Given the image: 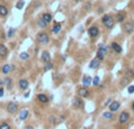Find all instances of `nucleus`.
<instances>
[{
	"label": "nucleus",
	"mask_w": 134,
	"mask_h": 129,
	"mask_svg": "<svg viewBox=\"0 0 134 129\" xmlns=\"http://www.w3.org/2000/svg\"><path fill=\"white\" fill-rule=\"evenodd\" d=\"M25 129H34V128H33V127L32 126H27V127H26V128Z\"/></svg>",
	"instance_id": "obj_37"
},
{
	"label": "nucleus",
	"mask_w": 134,
	"mask_h": 129,
	"mask_svg": "<svg viewBox=\"0 0 134 129\" xmlns=\"http://www.w3.org/2000/svg\"><path fill=\"white\" fill-rule=\"evenodd\" d=\"M5 84H6V86H7V88L11 89V88H12V79H10V78L6 79V80H5Z\"/></svg>",
	"instance_id": "obj_31"
},
{
	"label": "nucleus",
	"mask_w": 134,
	"mask_h": 129,
	"mask_svg": "<svg viewBox=\"0 0 134 129\" xmlns=\"http://www.w3.org/2000/svg\"><path fill=\"white\" fill-rule=\"evenodd\" d=\"M108 108H109V111H112V113L118 111L119 110V108H120V102L119 101H112L111 103H109Z\"/></svg>",
	"instance_id": "obj_10"
},
{
	"label": "nucleus",
	"mask_w": 134,
	"mask_h": 129,
	"mask_svg": "<svg viewBox=\"0 0 134 129\" xmlns=\"http://www.w3.org/2000/svg\"><path fill=\"white\" fill-rule=\"evenodd\" d=\"M8 55V49L7 47H6L5 45H3V43H0V58H6V56Z\"/></svg>",
	"instance_id": "obj_12"
},
{
	"label": "nucleus",
	"mask_w": 134,
	"mask_h": 129,
	"mask_svg": "<svg viewBox=\"0 0 134 129\" xmlns=\"http://www.w3.org/2000/svg\"><path fill=\"white\" fill-rule=\"evenodd\" d=\"M24 6H25V1L24 0H19L18 3H17V5H15V7L18 8V10H23Z\"/></svg>",
	"instance_id": "obj_28"
},
{
	"label": "nucleus",
	"mask_w": 134,
	"mask_h": 129,
	"mask_svg": "<svg viewBox=\"0 0 134 129\" xmlns=\"http://www.w3.org/2000/svg\"><path fill=\"white\" fill-rule=\"evenodd\" d=\"M119 129H127V128H119Z\"/></svg>",
	"instance_id": "obj_42"
},
{
	"label": "nucleus",
	"mask_w": 134,
	"mask_h": 129,
	"mask_svg": "<svg viewBox=\"0 0 134 129\" xmlns=\"http://www.w3.org/2000/svg\"><path fill=\"white\" fill-rule=\"evenodd\" d=\"M125 74H126V75H125V76H126V78H128L129 80H132V79H134V72L132 71V69H127V71H126V73H125Z\"/></svg>",
	"instance_id": "obj_25"
},
{
	"label": "nucleus",
	"mask_w": 134,
	"mask_h": 129,
	"mask_svg": "<svg viewBox=\"0 0 134 129\" xmlns=\"http://www.w3.org/2000/svg\"><path fill=\"white\" fill-rule=\"evenodd\" d=\"M20 59L21 60H28V59H30V54H28L27 52H23V53L20 54Z\"/></svg>",
	"instance_id": "obj_29"
},
{
	"label": "nucleus",
	"mask_w": 134,
	"mask_h": 129,
	"mask_svg": "<svg viewBox=\"0 0 134 129\" xmlns=\"http://www.w3.org/2000/svg\"><path fill=\"white\" fill-rule=\"evenodd\" d=\"M92 80L93 79L91 78V76H88V75H85L82 78V85H83V87H88L89 85H92Z\"/></svg>",
	"instance_id": "obj_16"
},
{
	"label": "nucleus",
	"mask_w": 134,
	"mask_h": 129,
	"mask_svg": "<svg viewBox=\"0 0 134 129\" xmlns=\"http://www.w3.org/2000/svg\"><path fill=\"white\" fill-rule=\"evenodd\" d=\"M41 61H43V62H45V63L51 61V55H50V53H48V52L44 51L43 53H41Z\"/></svg>",
	"instance_id": "obj_15"
},
{
	"label": "nucleus",
	"mask_w": 134,
	"mask_h": 129,
	"mask_svg": "<svg viewBox=\"0 0 134 129\" xmlns=\"http://www.w3.org/2000/svg\"><path fill=\"white\" fill-rule=\"evenodd\" d=\"M92 84H93L94 86H99V84H100V79H99V76H94L93 80H92Z\"/></svg>",
	"instance_id": "obj_30"
},
{
	"label": "nucleus",
	"mask_w": 134,
	"mask_h": 129,
	"mask_svg": "<svg viewBox=\"0 0 134 129\" xmlns=\"http://www.w3.org/2000/svg\"><path fill=\"white\" fill-rule=\"evenodd\" d=\"M14 33H15L14 28H10V29H8V32H7V36H8V38H13Z\"/></svg>",
	"instance_id": "obj_32"
},
{
	"label": "nucleus",
	"mask_w": 134,
	"mask_h": 129,
	"mask_svg": "<svg viewBox=\"0 0 134 129\" xmlns=\"http://www.w3.org/2000/svg\"><path fill=\"white\" fill-rule=\"evenodd\" d=\"M101 21H102V24L105 25V27L108 28V29H112V28L114 27V24H115V20H114L113 17L109 15V14L104 15L102 19H101Z\"/></svg>",
	"instance_id": "obj_1"
},
{
	"label": "nucleus",
	"mask_w": 134,
	"mask_h": 129,
	"mask_svg": "<svg viewBox=\"0 0 134 129\" xmlns=\"http://www.w3.org/2000/svg\"><path fill=\"white\" fill-rule=\"evenodd\" d=\"M18 86H19V88H20V89L25 90V89L28 88V86H30V82H28L26 79H21V80H19Z\"/></svg>",
	"instance_id": "obj_11"
},
{
	"label": "nucleus",
	"mask_w": 134,
	"mask_h": 129,
	"mask_svg": "<svg viewBox=\"0 0 134 129\" xmlns=\"http://www.w3.org/2000/svg\"><path fill=\"white\" fill-rule=\"evenodd\" d=\"M41 18H43L47 24H50L52 21V19H53V17H52L51 13H44V14L41 15Z\"/></svg>",
	"instance_id": "obj_21"
},
{
	"label": "nucleus",
	"mask_w": 134,
	"mask_h": 129,
	"mask_svg": "<svg viewBox=\"0 0 134 129\" xmlns=\"http://www.w3.org/2000/svg\"><path fill=\"white\" fill-rule=\"evenodd\" d=\"M74 3H80V1H82V0H73Z\"/></svg>",
	"instance_id": "obj_40"
},
{
	"label": "nucleus",
	"mask_w": 134,
	"mask_h": 129,
	"mask_svg": "<svg viewBox=\"0 0 134 129\" xmlns=\"http://www.w3.org/2000/svg\"><path fill=\"white\" fill-rule=\"evenodd\" d=\"M53 68V63L51 62V61H50V62H46L45 63V67H44V71L45 72H48L50 71V69H52Z\"/></svg>",
	"instance_id": "obj_27"
},
{
	"label": "nucleus",
	"mask_w": 134,
	"mask_h": 129,
	"mask_svg": "<svg viewBox=\"0 0 134 129\" xmlns=\"http://www.w3.org/2000/svg\"><path fill=\"white\" fill-rule=\"evenodd\" d=\"M37 41L40 45H47L50 42V35L46 32H40L37 34Z\"/></svg>",
	"instance_id": "obj_2"
},
{
	"label": "nucleus",
	"mask_w": 134,
	"mask_h": 129,
	"mask_svg": "<svg viewBox=\"0 0 134 129\" xmlns=\"http://www.w3.org/2000/svg\"><path fill=\"white\" fill-rule=\"evenodd\" d=\"M124 32L126 34H132L134 32V24L132 21H127L124 25Z\"/></svg>",
	"instance_id": "obj_6"
},
{
	"label": "nucleus",
	"mask_w": 134,
	"mask_h": 129,
	"mask_svg": "<svg viewBox=\"0 0 134 129\" xmlns=\"http://www.w3.org/2000/svg\"><path fill=\"white\" fill-rule=\"evenodd\" d=\"M6 110H7L10 114H15V113L18 111V103L14 101L8 102L7 107H6Z\"/></svg>",
	"instance_id": "obj_5"
},
{
	"label": "nucleus",
	"mask_w": 134,
	"mask_h": 129,
	"mask_svg": "<svg viewBox=\"0 0 134 129\" xmlns=\"http://www.w3.org/2000/svg\"><path fill=\"white\" fill-rule=\"evenodd\" d=\"M102 116H104L106 120H112L113 119V113H112V111H105Z\"/></svg>",
	"instance_id": "obj_26"
},
{
	"label": "nucleus",
	"mask_w": 134,
	"mask_h": 129,
	"mask_svg": "<svg viewBox=\"0 0 134 129\" xmlns=\"http://www.w3.org/2000/svg\"><path fill=\"white\" fill-rule=\"evenodd\" d=\"M60 31H61V24L55 22V24L53 25V27H52V32H53L54 34H58Z\"/></svg>",
	"instance_id": "obj_24"
},
{
	"label": "nucleus",
	"mask_w": 134,
	"mask_h": 129,
	"mask_svg": "<svg viewBox=\"0 0 134 129\" xmlns=\"http://www.w3.org/2000/svg\"><path fill=\"white\" fill-rule=\"evenodd\" d=\"M131 108H132V110L134 111V101H133V103H132V107H131Z\"/></svg>",
	"instance_id": "obj_39"
},
{
	"label": "nucleus",
	"mask_w": 134,
	"mask_h": 129,
	"mask_svg": "<svg viewBox=\"0 0 134 129\" xmlns=\"http://www.w3.org/2000/svg\"><path fill=\"white\" fill-rule=\"evenodd\" d=\"M3 82H4V81H3V80H0V87L3 86Z\"/></svg>",
	"instance_id": "obj_41"
},
{
	"label": "nucleus",
	"mask_w": 134,
	"mask_h": 129,
	"mask_svg": "<svg viewBox=\"0 0 134 129\" xmlns=\"http://www.w3.org/2000/svg\"><path fill=\"white\" fill-rule=\"evenodd\" d=\"M78 96H80V97H88L89 96V90L87 87H80V88H78Z\"/></svg>",
	"instance_id": "obj_7"
},
{
	"label": "nucleus",
	"mask_w": 134,
	"mask_h": 129,
	"mask_svg": "<svg viewBox=\"0 0 134 129\" xmlns=\"http://www.w3.org/2000/svg\"><path fill=\"white\" fill-rule=\"evenodd\" d=\"M8 15V8L6 5H4V4H1L0 5V17L1 18H5V17H7Z\"/></svg>",
	"instance_id": "obj_13"
},
{
	"label": "nucleus",
	"mask_w": 134,
	"mask_h": 129,
	"mask_svg": "<svg viewBox=\"0 0 134 129\" xmlns=\"http://www.w3.org/2000/svg\"><path fill=\"white\" fill-rule=\"evenodd\" d=\"M11 69H12V65H10V63H6V65H4V66H3V68H1V72H3V74L7 75V74H10Z\"/></svg>",
	"instance_id": "obj_18"
},
{
	"label": "nucleus",
	"mask_w": 134,
	"mask_h": 129,
	"mask_svg": "<svg viewBox=\"0 0 134 129\" xmlns=\"http://www.w3.org/2000/svg\"><path fill=\"white\" fill-rule=\"evenodd\" d=\"M89 7H91V5H89V4H87V5H86V10H89Z\"/></svg>",
	"instance_id": "obj_38"
},
{
	"label": "nucleus",
	"mask_w": 134,
	"mask_h": 129,
	"mask_svg": "<svg viewBox=\"0 0 134 129\" xmlns=\"http://www.w3.org/2000/svg\"><path fill=\"white\" fill-rule=\"evenodd\" d=\"M111 48L113 49L115 53H118V54H120L122 52V48H121V46L119 45V43H116V42H112L111 43Z\"/></svg>",
	"instance_id": "obj_14"
},
{
	"label": "nucleus",
	"mask_w": 134,
	"mask_h": 129,
	"mask_svg": "<svg viewBox=\"0 0 134 129\" xmlns=\"http://www.w3.org/2000/svg\"><path fill=\"white\" fill-rule=\"evenodd\" d=\"M125 18H126V14H125V13H118L115 17V21L116 22H124Z\"/></svg>",
	"instance_id": "obj_22"
},
{
	"label": "nucleus",
	"mask_w": 134,
	"mask_h": 129,
	"mask_svg": "<svg viewBox=\"0 0 134 129\" xmlns=\"http://www.w3.org/2000/svg\"><path fill=\"white\" fill-rule=\"evenodd\" d=\"M28 109H23V110L19 113V117H20V120H26L28 117Z\"/></svg>",
	"instance_id": "obj_23"
},
{
	"label": "nucleus",
	"mask_w": 134,
	"mask_h": 129,
	"mask_svg": "<svg viewBox=\"0 0 134 129\" xmlns=\"http://www.w3.org/2000/svg\"><path fill=\"white\" fill-rule=\"evenodd\" d=\"M129 81H131V80H129L128 78H126V76H125V78L121 80V86H125V85H127Z\"/></svg>",
	"instance_id": "obj_33"
},
{
	"label": "nucleus",
	"mask_w": 134,
	"mask_h": 129,
	"mask_svg": "<svg viewBox=\"0 0 134 129\" xmlns=\"http://www.w3.org/2000/svg\"><path fill=\"white\" fill-rule=\"evenodd\" d=\"M129 120H131V115H129V113L127 110H124V111L120 113V115H119V124L124 126V124L128 123Z\"/></svg>",
	"instance_id": "obj_4"
},
{
	"label": "nucleus",
	"mask_w": 134,
	"mask_h": 129,
	"mask_svg": "<svg viewBox=\"0 0 134 129\" xmlns=\"http://www.w3.org/2000/svg\"><path fill=\"white\" fill-rule=\"evenodd\" d=\"M88 35L91 38H96L99 35V28L96 26H92L88 28Z\"/></svg>",
	"instance_id": "obj_8"
},
{
	"label": "nucleus",
	"mask_w": 134,
	"mask_h": 129,
	"mask_svg": "<svg viewBox=\"0 0 134 129\" xmlns=\"http://www.w3.org/2000/svg\"><path fill=\"white\" fill-rule=\"evenodd\" d=\"M0 129H11V127L7 123H1L0 124Z\"/></svg>",
	"instance_id": "obj_34"
},
{
	"label": "nucleus",
	"mask_w": 134,
	"mask_h": 129,
	"mask_svg": "<svg viewBox=\"0 0 134 129\" xmlns=\"http://www.w3.org/2000/svg\"><path fill=\"white\" fill-rule=\"evenodd\" d=\"M73 106L75 108H82L83 107V101H82V97L80 96H75L73 99Z\"/></svg>",
	"instance_id": "obj_9"
},
{
	"label": "nucleus",
	"mask_w": 134,
	"mask_h": 129,
	"mask_svg": "<svg viewBox=\"0 0 134 129\" xmlns=\"http://www.w3.org/2000/svg\"><path fill=\"white\" fill-rule=\"evenodd\" d=\"M37 99H38L39 102H41V103H47L48 102V97L46 94H39V95L37 96Z\"/></svg>",
	"instance_id": "obj_20"
},
{
	"label": "nucleus",
	"mask_w": 134,
	"mask_h": 129,
	"mask_svg": "<svg viewBox=\"0 0 134 129\" xmlns=\"http://www.w3.org/2000/svg\"><path fill=\"white\" fill-rule=\"evenodd\" d=\"M99 66H100V60H99V59H94V60H92L91 63H89V68H92V69H96Z\"/></svg>",
	"instance_id": "obj_19"
},
{
	"label": "nucleus",
	"mask_w": 134,
	"mask_h": 129,
	"mask_svg": "<svg viewBox=\"0 0 134 129\" xmlns=\"http://www.w3.org/2000/svg\"><path fill=\"white\" fill-rule=\"evenodd\" d=\"M107 51H108V47H107L106 45H100L98 52H96V59H99L100 61L104 60L105 55L107 54Z\"/></svg>",
	"instance_id": "obj_3"
},
{
	"label": "nucleus",
	"mask_w": 134,
	"mask_h": 129,
	"mask_svg": "<svg viewBox=\"0 0 134 129\" xmlns=\"http://www.w3.org/2000/svg\"><path fill=\"white\" fill-rule=\"evenodd\" d=\"M37 25H38V27H39V28H43V29H45V28H47L48 24L46 22V21L44 20V19L40 17V18L38 19V21H37Z\"/></svg>",
	"instance_id": "obj_17"
},
{
	"label": "nucleus",
	"mask_w": 134,
	"mask_h": 129,
	"mask_svg": "<svg viewBox=\"0 0 134 129\" xmlns=\"http://www.w3.org/2000/svg\"><path fill=\"white\" fill-rule=\"evenodd\" d=\"M3 96H4V89L0 87V97H3Z\"/></svg>",
	"instance_id": "obj_36"
},
{
	"label": "nucleus",
	"mask_w": 134,
	"mask_h": 129,
	"mask_svg": "<svg viewBox=\"0 0 134 129\" xmlns=\"http://www.w3.org/2000/svg\"><path fill=\"white\" fill-rule=\"evenodd\" d=\"M127 90H128V93H129V94H133V93H134V86H129Z\"/></svg>",
	"instance_id": "obj_35"
}]
</instances>
